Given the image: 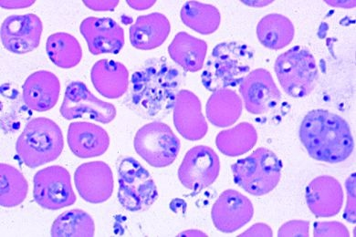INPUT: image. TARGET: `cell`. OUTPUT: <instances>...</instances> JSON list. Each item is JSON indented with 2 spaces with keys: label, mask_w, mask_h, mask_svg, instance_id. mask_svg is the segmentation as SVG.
I'll use <instances>...</instances> for the list:
<instances>
[{
  "label": "cell",
  "mask_w": 356,
  "mask_h": 237,
  "mask_svg": "<svg viewBox=\"0 0 356 237\" xmlns=\"http://www.w3.org/2000/svg\"><path fill=\"white\" fill-rule=\"evenodd\" d=\"M183 81V73L168 58H149L133 73L124 104L137 115L159 121L174 110Z\"/></svg>",
  "instance_id": "1"
},
{
  "label": "cell",
  "mask_w": 356,
  "mask_h": 237,
  "mask_svg": "<svg viewBox=\"0 0 356 237\" xmlns=\"http://www.w3.org/2000/svg\"><path fill=\"white\" fill-rule=\"evenodd\" d=\"M300 139L312 158L327 163L344 162L355 149L348 122L326 110L306 114L300 124Z\"/></svg>",
  "instance_id": "2"
},
{
  "label": "cell",
  "mask_w": 356,
  "mask_h": 237,
  "mask_svg": "<svg viewBox=\"0 0 356 237\" xmlns=\"http://www.w3.org/2000/svg\"><path fill=\"white\" fill-rule=\"evenodd\" d=\"M255 51L247 44L222 42L213 49L201 75L209 92L229 89L241 84L250 72Z\"/></svg>",
  "instance_id": "3"
},
{
  "label": "cell",
  "mask_w": 356,
  "mask_h": 237,
  "mask_svg": "<svg viewBox=\"0 0 356 237\" xmlns=\"http://www.w3.org/2000/svg\"><path fill=\"white\" fill-rule=\"evenodd\" d=\"M63 148V134L59 125L45 117L27 122L16 142L17 157L32 169L57 160Z\"/></svg>",
  "instance_id": "4"
},
{
  "label": "cell",
  "mask_w": 356,
  "mask_h": 237,
  "mask_svg": "<svg viewBox=\"0 0 356 237\" xmlns=\"http://www.w3.org/2000/svg\"><path fill=\"white\" fill-rule=\"evenodd\" d=\"M235 183L254 196L268 194L282 178V163L273 152L259 148L232 165Z\"/></svg>",
  "instance_id": "5"
},
{
  "label": "cell",
  "mask_w": 356,
  "mask_h": 237,
  "mask_svg": "<svg viewBox=\"0 0 356 237\" xmlns=\"http://www.w3.org/2000/svg\"><path fill=\"white\" fill-rule=\"evenodd\" d=\"M275 72L283 90L296 99L311 95L319 75L314 55L299 45L277 58Z\"/></svg>",
  "instance_id": "6"
},
{
  "label": "cell",
  "mask_w": 356,
  "mask_h": 237,
  "mask_svg": "<svg viewBox=\"0 0 356 237\" xmlns=\"http://www.w3.org/2000/svg\"><path fill=\"white\" fill-rule=\"evenodd\" d=\"M118 201L125 210L137 213L150 209L159 191L151 174L133 157L120 159L118 163Z\"/></svg>",
  "instance_id": "7"
},
{
  "label": "cell",
  "mask_w": 356,
  "mask_h": 237,
  "mask_svg": "<svg viewBox=\"0 0 356 237\" xmlns=\"http://www.w3.org/2000/svg\"><path fill=\"white\" fill-rule=\"evenodd\" d=\"M134 150L149 165L168 167L180 153L181 143L172 129L160 121L145 124L137 131Z\"/></svg>",
  "instance_id": "8"
},
{
  "label": "cell",
  "mask_w": 356,
  "mask_h": 237,
  "mask_svg": "<svg viewBox=\"0 0 356 237\" xmlns=\"http://www.w3.org/2000/svg\"><path fill=\"white\" fill-rule=\"evenodd\" d=\"M60 112L64 119L92 120L107 124L116 117L115 105L96 98L81 81H72L66 87Z\"/></svg>",
  "instance_id": "9"
},
{
  "label": "cell",
  "mask_w": 356,
  "mask_h": 237,
  "mask_svg": "<svg viewBox=\"0 0 356 237\" xmlns=\"http://www.w3.org/2000/svg\"><path fill=\"white\" fill-rule=\"evenodd\" d=\"M35 202L47 210H60L76 203L71 175L59 165L40 170L34 177Z\"/></svg>",
  "instance_id": "10"
},
{
  "label": "cell",
  "mask_w": 356,
  "mask_h": 237,
  "mask_svg": "<svg viewBox=\"0 0 356 237\" xmlns=\"http://www.w3.org/2000/svg\"><path fill=\"white\" fill-rule=\"evenodd\" d=\"M220 172L218 154L209 146L198 145L186 153L177 174L184 187L198 193L214 183Z\"/></svg>",
  "instance_id": "11"
},
{
  "label": "cell",
  "mask_w": 356,
  "mask_h": 237,
  "mask_svg": "<svg viewBox=\"0 0 356 237\" xmlns=\"http://www.w3.org/2000/svg\"><path fill=\"white\" fill-rule=\"evenodd\" d=\"M43 26L37 15H13L3 22L0 28L2 45L11 54H30L40 46Z\"/></svg>",
  "instance_id": "12"
},
{
  "label": "cell",
  "mask_w": 356,
  "mask_h": 237,
  "mask_svg": "<svg viewBox=\"0 0 356 237\" xmlns=\"http://www.w3.org/2000/svg\"><path fill=\"white\" fill-rule=\"evenodd\" d=\"M239 93L248 112L255 115L270 112L282 99L273 76L265 69L250 72L239 84Z\"/></svg>",
  "instance_id": "13"
},
{
  "label": "cell",
  "mask_w": 356,
  "mask_h": 237,
  "mask_svg": "<svg viewBox=\"0 0 356 237\" xmlns=\"http://www.w3.org/2000/svg\"><path fill=\"white\" fill-rule=\"evenodd\" d=\"M253 215L252 201L233 189L223 192L211 210L213 224L218 231L225 234L241 229L252 221Z\"/></svg>",
  "instance_id": "14"
},
{
  "label": "cell",
  "mask_w": 356,
  "mask_h": 237,
  "mask_svg": "<svg viewBox=\"0 0 356 237\" xmlns=\"http://www.w3.org/2000/svg\"><path fill=\"white\" fill-rule=\"evenodd\" d=\"M74 183L79 195L90 204H103L109 200L115 189L112 169L102 161L79 166Z\"/></svg>",
  "instance_id": "15"
},
{
  "label": "cell",
  "mask_w": 356,
  "mask_h": 237,
  "mask_svg": "<svg viewBox=\"0 0 356 237\" xmlns=\"http://www.w3.org/2000/svg\"><path fill=\"white\" fill-rule=\"evenodd\" d=\"M80 31L92 55H116L124 48V29L110 17H87L81 23Z\"/></svg>",
  "instance_id": "16"
},
{
  "label": "cell",
  "mask_w": 356,
  "mask_h": 237,
  "mask_svg": "<svg viewBox=\"0 0 356 237\" xmlns=\"http://www.w3.org/2000/svg\"><path fill=\"white\" fill-rule=\"evenodd\" d=\"M173 113L175 127L184 139L195 142L208 133V122L202 113L201 101L191 90H180Z\"/></svg>",
  "instance_id": "17"
},
{
  "label": "cell",
  "mask_w": 356,
  "mask_h": 237,
  "mask_svg": "<svg viewBox=\"0 0 356 237\" xmlns=\"http://www.w3.org/2000/svg\"><path fill=\"white\" fill-rule=\"evenodd\" d=\"M306 202L317 218L337 215L343 204V191L339 181L327 175L315 178L306 189Z\"/></svg>",
  "instance_id": "18"
},
{
  "label": "cell",
  "mask_w": 356,
  "mask_h": 237,
  "mask_svg": "<svg viewBox=\"0 0 356 237\" xmlns=\"http://www.w3.org/2000/svg\"><path fill=\"white\" fill-rule=\"evenodd\" d=\"M60 83L57 76L47 70H39L29 76L22 86V97L31 111L48 112L57 104Z\"/></svg>",
  "instance_id": "19"
},
{
  "label": "cell",
  "mask_w": 356,
  "mask_h": 237,
  "mask_svg": "<svg viewBox=\"0 0 356 237\" xmlns=\"http://www.w3.org/2000/svg\"><path fill=\"white\" fill-rule=\"evenodd\" d=\"M67 139L72 154L81 159L102 156L110 146L107 131L92 122H72Z\"/></svg>",
  "instance_id": "20"
},
{
  "label": "cell",
  "mask_w": 356,
  "mask_h": 237,
  "mask_svg": "<svg viewBox=\"0 0 356 237\" xmlns=\"http://www.w3.org/2000/svg\"><path fill=\"white\" fill-rule=\"evenodd\" d=\"M93 87L104 98L115 99L127 95L130 84L129 72L118 61L104 58L90 70Z\"/></svg>",
  "instance_id": "21"
},
{
  "label": "cell",
  "mask_w": 356,
  "mask_h": 237,
  "mask_svg": "<svg viewBox=\"0 0 356 237\" xmlns=\"http://www.w3.org/2000/svg\"><path fill=\"white\" fill-rule=\"evenodd\" d=\"M171 24L165 15L154 13L137 17L129 29L130 42L140 51L159 48L168 40Z\"/></svg>",
  "instance_id": "22"
},
{
  "label": "cell",
  "mask_w": 356,
  "mask_h": 237,
  "mask_svg": "<svg viewBox=\"0 0 356 237\" xmlns=\"http://www.w3.org/2000/svg\"><path fill=\"white\" fill-rule=\"evenodd\" d=\"M208 44L205 40L191 36L186 32H179L168 46L172 60L186 72H197L205 63Z\"/></svg>",
  "instance_id": "23"
},
{
  "label": "cell",
  "mask_w": 356,
  "mask_h": 237,
  "mask_svg": "<svg viewBox=\"0 0 356 237\" xmlns=\"http://www.w3.org/2000/svg\"><path fill=\"white\" fill-rule=\"evenodd\" d=\"M242 111V99L237 92L229 89L213 92L207 102V117L210 124L218 128L235 124L241 118Z\"/></svg>",
  "instance_id": "24"
},
{
  "label": "cell",
  "mask_w": 356,
  "mask_h": 237,
  "mask_svg": "<svg viewBox=\"0 0 356 237\" xmlns=\"http://www.w3.org/2000/svg\"><path fill=\"white\" fill-rule=\"evenodd\" d=\"M1 129L6 133L19 131L26 122L31 121V110L26 105L15 85H1Z\"/></svg>",
  "instance_id": "25"
},
{
  "label": "cell",
  "mask_w": 356,
  "mask_h": 237,
  "mask_svg": "<svg viewBox=\"0 0 356 237\" xmlns=\"http://www.w3.org/2000/svg\"><path fill=\"white\" fill-rule=\"evenodd\" d=\"M296 28L288 17L281 14H268L257 26V36L265 48L279 51L290 45L294 39Z\"/></svg>",
  "instance_id": "26"
},
{
  "label": "cell",
  "mask_w": 356,
  "mask_h": 237,
  "mask_svg": "<svg viewBox=\"0 0 356 237\" xmlns=\"http://www.w3.org/2000/svg\"><path fill=\"white\" fill-rule=\"evenodd\" d=\"M258 140L256 129L249 122H241L229 130L220 131L216 145L221 154L229 157L241 156L252 151Z\"/></svg>",
  "instance_id": "27"
},
{
  "label": "cell",
  "mask_w": 356,
  "mask_h": 237,
  "mask_svg": "<svg viewBox=\"0 0 356 237\" xmlns=\"http://www.w3.org/2000/svg\"><path fill=\"white\" fill-rule=\"evenodd\" d=\"M46 52L51 63L60 69L74 68L83 58L80 43L75 37L65 32H58L49 37Z\"/></svg>",
  "instance_id": "28"
},
{
  "label": "cell",
  "mask_w": 356,
  "mask_h": 237,
  "mask_svg": "<svg viewBox=\"0 0 356 237\" xmlns=\"http://www.w3.org/2000/svg\"><path fill=\"white\" fill-rule=\"evenodd\" d=\"M180 17L186 27L202 35L214 33L221 23V14L215 6L197 1L185 3Z\"/></svg>",
  "instance_id": "29"
},
{
  "label": "cell",
  "mask_w": 356,
  "mask_h": 237,
  "mask_svg": "<svg viewBox=\"0 0 356 237\" xmlns=\"http://www.w3.org/2000/svg\"><path fill=\"white\" fill-rule=\"evenodd\" d=\"M0 206L13 209L27 197L28 181L22 172L7 163L0 165Z\"/></svg>",
  "instance_id": "30"
},
{
  "label": "cell",
  "mask_w": 356,
  "mask_h": 237,
  "mask_svg": "<svg viewBox=\"0 0 356 237\" xmlns=\"http://www.w3.org/2000/svg\"><path fill=\"white\" fill-rule=\"evenodd\" d=\"M95 224L92 216L86 211H66L55 219L51 227L52 237H92Z\"/></svg>",
  "instance_id": "31"
},
{
  "label": "cell",
  "mask_w": 356,
  "mask_h": 237,
  "mask_svg": "<svg viewBox=\"0 0 356 237\" xmlns=\"http://www.w3.org/2000/svg\"><path fill=\"white\" fill-rule=\"evenodd\" d=\"M314 235L321 236H350L346 225L338 222H318L314 224Z\"/></svg>",
  "instance_id": "32"
},
{
  "label": "cell",
  "mask_w": 356,
  "mask_h": 237,
  "mask_svg": "<svg viewBox=\"0 0 356 237\" xmlns=\"http://www.w3.org/2000/svg\"><path fill=\"white\" fill-rule=\"evenodd\" d=\"M355 172L350 175L348 179L346 181L347 191V204L346 210H344L343 218L349 223L355 224Z\"/></svg>",
  "instance_id": "33"
},
{
  "label": "cell",
  "mask_w": 356,
  "mask_h": 237,
  "mask_svg": "<svg viewBox=\"0 0 356 237\" xmlns=\"http://www.w3.org/2000/svg\"><path fill=\"white\" fill-rule=\"evenodd\" d=\"M310 223L308 221H291L280 228L278 236H309Z\"/></svg>",
  "instance_id": "34"
},
{
  "label": "cell",
  "mask_w": 356,
  "mask_h": 237,
  "mask_svg": "<svg viewBox=\"0 0 356 237\" xmlns=\"http://www.w3.org/2000/svg\"><path fill=\"white\" fill-rule=\"evenodd\" d=\"M83 4L93 11H113L118 7V0H110V1H95V0H84Z\"/></svg>",
  "instance_id": "35"
},
{
  "label": "cell",
  "mask_w": 356,
  "mask_h": 237,
  "mask_svg": "<svg viewBox=\"0 0 356 237\" xmlns=\"http://www.w3.org/2000/svg\"><path fill=\"white\" fill-rule=\"evenodd\" d=\"M241 236H273V231L267 224H256Z\"/></svg>",
  "instance_id": "36"
},
{
  "label": "cell",
  "mask_w": 356,
  "mask_h": 237,
  "mask_svg": "<svg viewBox=\"0 0 356 237\" xmlns=\"http://www.w3.org/2000/svg\"><path fill=\"white\" fill-rule=\"evenodd\" d=\"M35 1H25V0H22V1H6V0H2L0 2V6L3 8H7V10H11V8H24L31 7V6L34 4Z\"/></svg>",
  "instance_id": "37"
},
{
  "label": "cell",
  "mask_w": 356,
  "mask_h": 237,
  "mask_svg": "<svg viewBox=\"0 0 356 237\" xmlns=\"http://www.w3.org/2000/svg\"><path fill=\"white\" fill-rule=\"evenodd\" d=\"M127 4L136 10H145L154 5L156 1H137V0H127Z\"/></svg>",
  "instance_id": "38"
}]
</instances>
